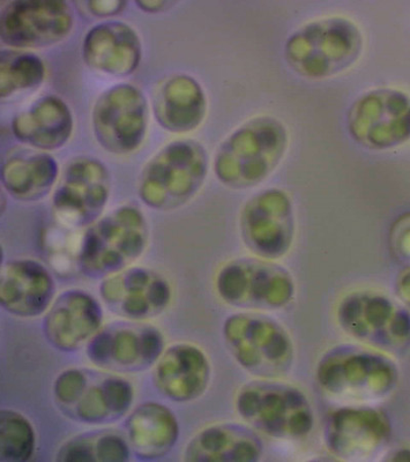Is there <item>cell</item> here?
<instances>
[{"label": "cell", "mask_w": 410, "mask_h": 462, "mask_svg": "<svg viewBox=\"0 0 410 462\" xmlns=\"http://www.w3.org/2000/svg\"><path fill=\"white\" fill-rule=\"evenodd\" d=\"M85 236L79 228L57 220L44 231V254L57 273L68 275L76 273L84 250Z\"/></svg>", "instance_id": "603a6c76"}, {"label": "cell", "mask_w": 410, "mask_h": 462, "mask_svg": "<svg viewBox=\"0 0 410 462\" xmlns=\"http://www.w3.org/2000/svg\"><path fill=\"white\" fill-rule=\"evenodd\" d=\"M108 284L123 289V292H106L105 300L110 307L123 315L132 317H150L160 310L163 305L146 297L152 296L159 300H169V288L158 274L138 270V290L132 271L118 274L110 279Z\"/></svg>", "instance_id": "ac0fdd59"}, {"label": "cell", "mask_w": 410, "mask_h": 462, "mask_svg": "<svg viewBox=\"0 0 410 462\" xmlns=\"http://www.w3.org/2000/svg\"><path fill=\"white\" fill-rule=\"evenodd\" d=\"M322 364L320 382L332 397L349 404L375 403L393 390L396 372L389 361L368 354L348 353Z\"/></svg>", "instance_id": "5b68a950"}, {"label": "cell", "mask_w": 410, "mask_h": 462, "mask_svg": "<svg viewBox=\"0 0 410 462\" xmlns=\"http://www.w3.org/2000/svg\"><path fill=\"white\" fill-rule=\"evenodd\" d=\"M88 354L101 369L130 374L158 362L161 339L152 328L143 324H114L95 337Z\"/></svg>", "instance_id": "9c48e42d"}, {"label": "cell", "mask_w": 410, "mask_h": 462, "mask_svg": "<svg viewBox=\"0 0 410 462\" xmlns=\"http://www.w3.org/2000/svg\"><path fill=\"white\" fill-rule=\"evenodd\" d=\"M100 322V312L87 296L65 295L48 318V331L59 347L77 348L92 337Z\"/></svg>", "instance_id": "2e32d148"}, {"label": "cell", "mask_w": 410, "mask_h": 462, "mask_svg": "<svg viewBox=\"0 0 410 462\" xmlns=\"http://www.w3.org/2000/svg\"><path fill=\"white\" fill-rule=\"evenodd\" d=\"M46 74V65L39 56L19 50L3 51L0 55V97L9 98L39 87Z\"/></svg>", "instance_id": "7402d4cb"}, {"label": "cell", "mask_w": 410, "mask_h": 462, "mask_svg": "<svg viewBox=\"0 0 410 462\" xmlns=\"http://www.w3.org/2000/svg\"><path fill=\"white\" fill-rule=\"evenodd\" d=\"M128 448L121 436L104 433L89 434L72 439L62 452V460L122 461L128 459Z\"/></svg>", "instance_id": "cb8c5ba5"}, {"label": "cell", "mask_w": 410, "mask_h": 462, "mask_svg": "<svg viewBox=\"0 0 410 462\" xmlns=\"http://www.w3.org/2000/svg\"><path fill=\"white\" fill-rule=\"evenodd\" d=\"M73 25V13L64 2L19 0L2 11L0 39L19 51L48 48L63 42Z\"/></svg>", "instance_id": "277c9868"}, {"label": "cell", "mask_w": 410, "mask_h": 462, "mask_svg": "<svg viewBox=\"0 0 410 462\" xmlns=\"http://www.w3.org/2000/svg\"><path fill=\"white\" fill-rule=\"evenodd\" d=\"M5 292L9 308L18 314L37 315L47 307L51 295L50 279L34 263H13L3 273V293Z\"/></svg>", "instance_id": "d6986e66"}, {"label": "cell", "mask_w": 410, "mask_h": 462, "mask_svg": "<svg viewBox=\"0 0 410 462\" xmlns=\"http://www.w3.org/2000/svg\"><path fill=\"white\" fill-rule=\"evenodd\" d=\"M125 2H88L87 7L96 17H111L115 16L119 13L124 11Z\"/></svg>", "instance_id": "484cf974"}, {"label": "cell", "mask_w": 410, "mask_h": 462, "mask_svg": "<svg viewBox=\"0 0 410 462\" xmlns=\"http://www.w3.org/2000/svg\"><path fill=\"white\" fill-rule=\"evenodd\" d=\"M126 430L132 450L144 458L164 456L178 438L174 415L159 404H144L137 408L129 417Z\"/></svg>", "instance_id": "9a60e30c"}, {"label": "cell", "mask_w": 410, "mask_h": 462, "mask_svg": "<svg viewBox=\"0 0 410 462\" xmlns=\"http://www.w3.org/2000/svg\"><path fill=\"white\" fill-rule=\"evenodd\" d=\"M82 58L96 71L111 77H129L141 62L140 36L123 22H104L87 33L82 43Z\"/></svg>", "instance_id": "30bf717a"}, {"label": "cell", "mask_w": 410, "mask_h": 462, "mask_svg": "<svg viewBox=\"0 0 410 462\" xmlns=\"http://www.w3.org/2000/svg\"><path fill=\"white\" fill-rule=\"evenodd\" d=\"M205 170V155L198 144H170L147 165L141 179V199L162 210L182 206L196 195Z\"/></svg>", "instance_id": "3957f363"}, {"label": "cell", "mask_w": 410, "mask_h": 462, "mask_svg": "<svg viewBox=\"0 0 410 462\" xmlns=\"http://www.w3.org/2000/svg\"><path fill=\"white\" fill-rule=\"evenodd\" d=\"M109 195L105 168L94 160H79L67 169L54 198L57 220L79 228L98 218Z\"/></svg>", "instance_id": "ba28073f"}, {"label": "cell", "mask_w": 410, "mask_h": 462, "mask_svg": "<svg viewBox=\"0 0 410 462\" xmlns=\"http://www.w3.org/2000/svg\"><path fill=\"white\" fill-rule=\"evenodd\" d=\"M55 393L64 412L88 423L118 420L132 400L131 385L104 369L66 371L57 380Z\"/></svg>", "instance_id": "7a4b0ae2"}, {"label": "cell", "mask_w": 410, "mask_h": 462, "mask_svg": "<svg viewBox=\"0 0 410 462\" xmlns=\"http://www.w3.org/2000/svg\"><path fill=\"white\" fill-rule=\"evenodd\" d=\"M56 177V162L46 154L14 156L3 168L5 189L22 200H35L46 196Z\"/></svg>", "instance_id": "ffe728a7"}, {"label": "cell", "mask_w": 410, "mask_h": 462, "mask_svg": "<svg viewBox=\"0 0 410 462\" xmlns=\"http://www.w3.org/2000/svg\"><path fill=\"white\" fill-rule=\"evenodd\" d=\"M353 121L375 123V128L387 132L390 143L410 135V98L395 89L372 91L354 104Z\"/></svg>", "instance_id": "e0dca14e"}, {"label": "cell", "mask_w": 410, "mask_h": 462, "mask_svg": "<svg viewBox=\"0 0 410 462\" xmlns=\"http://www.w3.org/2000/svg\"><path fill=\"white\" fill-rule=\"evenodd\" d=\"M137 6L146 13H159L169 5L168 2H136Z\"/></svg>", "instance_id": "4316f807"}, {"label": "cell", "mask_w": 410, "mask_h": 462, "mask_svg": "<svg viewBox=\"0 0 410 462\" xmlns=\"http://www.w3.org/2000/svg\"><path fill=\"white\" fill-rule=\"evenodd\" d=\"M362 37L351 21L326 18L313 22L287 42V57L304 77H333L351 66L360 55Z\"/></svg>", "instance_id": "6da1fadb"}, {"label": "cell", "mask_w": 410, "mask_h": 462, "mask_svg": "<svg viewBox=\"0 0 410 462\" xmlns=\"http://www.w3.org/2000/svg\"><path fill=\"white\" fill-rule=\"evenodd\" d=\"M34 436L24 417L13 411L2 414L3 459L26 460L32 452Z\"/></svg>", "instance_id": "d4e9b609"}, {"label": "cell", "mask_w": 410, "mask_h": 462, "mask_svg": "<svg viewBox=\"0 0 410 462\" xmlns=\"http://www.w3.org/2000/svg\"><path fill=\"white\" fill-rule=\"evenodd\" d=\"M147 121V100L143 92L132 85L112 87L95 104V134L111 152L135 151L145 137Z\"/></svg>", "instance_id": "8992f818"}, {"label": "cell", "mask_w": 410, "mask_h": 462, "mask_svg": "<svg viewBox=\"0 0 410 462\" xmlns=\"http://www.w3.org/2000/svg\"><path fill=\"white\" fill-rule=\"evenodd\" d=\"M252 397L265 405L240 396L241 413L264 433L278 438H299L310 429V410L307 401L297 392L274 383L248 386Z\"/></svg>", "instance_id": "52a82bcc"}, {"label": "cell", "mask_w": 410, "mask_h": 462, "mask_svg": "<svg viewBox=\"0 0 410 462\" xmlns=\"http://www.w3.org/2000/svg\"><path fill=\"white\" fill-rule=\"evenodd\" d=\"M73 118L67 104L57 96H46L14 118L16 136L30 145L55 149L71 136Z\"/></svg>", "instance_id": "5bb4252c"}, {"label": "cell", "mask_w": 410, "mask_h": 462, "mask_svg": "<svg viewBox=\"0 0 410 462\" xmlns=\"http://www.w3.org/2000/svg\"><path fill=\"white\" fill-rule=\"evenodd\" d=\"M389 428L383 415L371 410L341 411L328 426L332 449L350 460H364L381 451Z\"/></svg>", "instance_id": "8fae6325"}, {"label": "cell", "mask_w": 410, "mask_h": 462, "mask_svg": "<svg viewBox=\"0 0 410 462\" xmlns=\"http://www.w3.org/2000/svg\"><path fill=\"white\" fill-rule=\"evenodd\" d=\"M259 443L251 431L235 426L207 429L188 446V460H245L255 458Z\"/></svg>", "instance_id": "44dd1931"}, {"label": "cell", "mask_w": 410, "mask_h": 462, "mask_svg": "<svg viewBox=\"0 0 410 462\" xmlns=\"http://www.w3.org/2000/svg\"><path fill=\"white\" fill-rule=\"evenodd\" d=\"M205 111L204 89L187 74H177L164 81L154 97L155 117L171 132L196 129L203 122Z\"/></svg>", "instance_id": "4fadbf2b"}, {"label": "cell", "mask_w": 410, "mask_h": 462, "mask_svg": "<svg viewBox=\"0 0 410 462\" xmlns=\"http://www.w3.org/2000/svg\"><path fill=\"white\" fill-rule=\"evenodd\" d=\"M154 379L159 389L170 399H196L206 389L210 365L196 348L171 347L155 363Z\"/></svg>", "instance_id": "7c38bea8"}]
</instances>
